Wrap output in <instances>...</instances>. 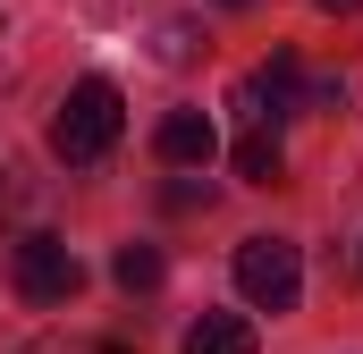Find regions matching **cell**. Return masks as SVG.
Here are the masks:
<instances>
[{
    "mask_svg": "<svg viewBox=\"0 0 363 354\" xmlns=\"http://www.w3.org/2000/svg\"><path fill=\"white\" fill-rule=\"evenodd\" d=\"M118 127H127L118 85H110V76H85V85H68L60 118H51V152H60L68 169H85V161H101V152L118 144Z\"/></svg>",
    "mask_w": 363,
    "mask_h": 354,
    "instance_id": "6da1fadb",
    "label": "cell"
},
{
    "mask_svg": "<svg viewBox=\"0 0 363 354\" xmlns=\"http://www.w3.org/2000/svg\"><path fill=\"white\" fill-rule=\"evenodd\" d=\"M237 295H245L254 312H296V295H304V253H296L287 236H245V245H237Z\"/></svg>",
    "mask_w": 363,
    "mask_h": 354,
    "instance_id": "7a4b0ae2",
    "label": "cell"
},
{
    "mask_svg": "<svg viewBox=\"0 0 363 354\" xmlns=\"http://www.w3.org/2000/svg\"><path fill=\"white\" fill-rule=\"evenodd\" d=\"M9 278H17V295H26V304H43V312H51V304H68V295L85 287V262H77L60 236H26V245H17V262H9Z\"/></svg>",
    "mask_w": 363,
    "mask_h": 354,
    "instance_id": "3957f363",
    "label": "cell"
},
{
    "mask_svg": "<svg viewBox=\"0 0 363 354\" xmlns=\"http://www.w3.org/2000/svg\"><path fill=\"white\" fill-rule=\"evenodd\" d=\"M237 110H245L254 127H279L287 110H304V76H296V59H287V51H271V59L237 85Z\"/></svg>",
    "mask_w": 363,
    "mask_h": 354,
    "instance_id": "277c9868",
    "label": "cell"
},
{
    "mask_svg": "<svg viewBox=\"0 0 363 354\" xmlns=\"http://www.w3.org/2000/svg\"><path fill=\"white\" fill-rule=\"evenodd\" d=\"M152 152H161L169 169H203V161L220 152V135H211V110H169V118H161V135H152Z\"/></svg>",
    "mask_w": 363,
    "mask_h": 354,
    "instance_id": "5b68a950",
    "label": "cell"
},
{
    "mask_svg": "<svg viewBox=\"0 0 363 354\" xmlns=\"http://www.w3.org/2000/svg\"><path fill=\"white\" fill-rule=\"evenodd\" d=\"M186 354H254V321L245 312H203L186 329Z\"/></svg>",
    "mask_w": 363,
    "mask_h": 354,
    "instance_id": "8992f818",
    "label": "cell"
},
{
    "mask_svg": "<svg viewBox=\"0 0 363 354\" xmlns=\"http://www.w3.org/2000/svg\"><path fill=\"white\" fill-rule=\"evenodd\" d=\"M279 169H287L279 127H245V144H237V177H245V185H279Z\"/></svg>",
    "mask_w": 363,
    "mask_h": 354,
    "instance_id": "52a82bcc",
    "label": "cell"
},
{
    "mask_svg": "<svg viewBox=\"0 0 363 354\" xmlns=\"http://www.w3.org/2000/svg\"><path fill=\"white\" fill-rule=\"evenodd\" d=\"M110 278H118L127 295H144V287H161V253H152V245H118V262H110Z\"/></svg>",
    "mask_w": 363,
    "mask_h": 354,
    "instance_id": "ba28073f",
    "label": "cell"
},
{
    "mask_svg": "<svg viewBox=\"0 0 363 354\" xmlns=\"http://www.w3.org/2000/svg\"><path fill=\"white\" fill-rule=\"evenodd\" d=\"M26 354H118V346H93V338H43V346H26Z\"/></svg>",
    "mask_w": 363,
    "mask_h": 354,
    "instance_id": "9c48e42d",
    "label": "cell"
},
{
    "mask_svg": "<svg viewBox=\"0 0 363 354\" xmlns=\"http://www.w3.org/2000/svg\"><path fill=\"white\" fill-rule=\"evenodd\" d=\"M313 8H330V17H355V8H363V0H313Z\"/></svg>",
    "mask_w": 363,
    "mask_h": 354,
    "instance_id": "30bf717a",
    "label": "cell"
},
{
    "mask_svg": "<svg viewBox=\"0 0 363 354\" xmlns=\"http://www.w3.org/2000/svg\"><path fill=\"white\" fill-rule=\"evenodd\" d=\"M220 8H245V0H220Z\"/></svg>",
    "mask_w": 363,
    "mask_h": 354,
    "instance_id": "8fae6325",
    "label": "cell"
}]
</instances>
